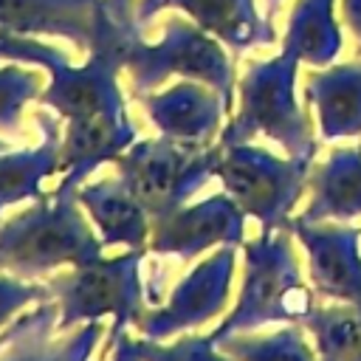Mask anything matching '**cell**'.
Segmentation results:
<instances>
[{
    "instance_id": "cell-8",
    "label": "cell",
    "mask_w": 361,
    "mask_h": 361,
    "mask_svg": "<svg viewBox=\"0 0 361 361\" xmlns=\"http://www.w3.org/2000/svg\"><path fill=\"white\" fill-rule=\"evenodd\" d=\"M361 214V144L338 147L313 175V197L302 220H350Z\"/></svg>"
},
{
    "instance_id": "cell-6",
    "label": "cell",
    "mask_w": 361,
    "mask_h": 361,
    "mask_svg": "<svg viewBox=\"0 0 361 361\" xmlns=\"http://www.w3.org/2000/svg\"><path fill=\"white\" fill-rule=\"evenodd\" d=\"M161 6H180L206 31H212L237 51L251 45H271L276 39L271 20H262L257 14L254 0H144L141 17L152 14Z\"/></svg>"
},
{
    "instance_id": "cell-12",
    "label": "cell",
    "mask_w": 361,
    "mask_h": 361,
    "mask_svg": "<svg viewBox=\"0 0 361 361\" xmlns=\"http://www.w3.org/2000/svg\"><path fill=\"white\" fill-rule=\"evenodd\" d=\"M341 17L344 25L350 28V34L358 42V54H361V0H341Z\"/></svg>"
},
{
    "instance_id": "cell-11",
    "label": "cell",
    "mask_w": 361,
    "mask_h": 361,
    "mask_svg": "<svg viewBox=\"0 0 361 361\" xmlns=\"http://www.w3.org/2000/svg\"><path fill=\"white\" fill-rule=\"evenodd\" d=\"M243 358L245 361H319L313 355V350L305 344L302 333L293 327H288L279 336H271L265 341L243 347Z\"/></svg>"
},
{
    "instance_id": "cell-2",
    "label": "cell",
    "mask_w": 361,
    "mask_h": 361,
    "mask_svg": "<svg viewBox=\"0 0 361 361\" xmlns=\"http://www.w3.org/2000/svg\"><path fill=\"white\" fill-rule=\"evenodd\" d=\"M313 310V293L302 282L299 265L285 237L262 240L251 248V274L243 296L240 324L276 319H305Z\"/></svg>"
},
{
    "instance_id": "cell-9",
    "label": "cell",
    "mask_w": 361,
    "mask_h": 361,
    "mask_svg": "<svg viewBox=\"0 0 361 361\" xmlns=\"http://www.w3.org/2000/svg\"><path fill=\"white\" fill-rule=\"evenodd\" d=\"M341 28L336 20V0H296L282 48L293 51L299 62L324 68L341 54Z\"/></svg>"
},
{
    "instance_id": "cell-1",
    "label": "cell",
    "mask_w": 361,
    "mask_h": 361,
    "mask_svg": "<svg viewBox=\"0 0 361 361\" xmlns=\"http://www.w3.org/2000/svg\"><path fill=\"white\" fill-rule=\"evenodd\" d=\"M296 68L299 56L288 48L274 59L251 62L243 79V110L231 135L265 133L296 158L316 152L310 118L296 99Z\"/></svg>"
},
{
    "instance_id": "cell-10",
    "label": "cell",
    "mask_w": 361,
    "mask_h": 361,
    "mask_svg": "<svg viewBox=\"0 0 361 361\" xmlns=\"http://www.w3.org/2000/svg\"><path fill=\"white\" fill-rule=\"evenodd\" d=\"M302 322L313 333L319 361H361V305L313 307Z\"/></svg>"
},
{
    "instance_id": "cell-4",
    "label": "cell",
    "mask_w": 361,
    "mask_h": 361,
    "mask_svg": "<svg viewBox=\"0 0 361 361\" xmlns=\"http://www.w3.org/2000/svg\"><path fill=\"white\" fill-rule=\"evenodd\" d=\"M296 237L307 251L316 290L336 302L361 305V228L344 223L296 220Z\"/></svg>"
},
{
    "instance_id": "cell-5",
    "label": "cell",
    "mask_w": 361,
    "mask_h": 361,
    "mask_svg": "<svg viewBox=\"0 0 361 361\" xmlns=\"http://www.w3.org/2000/svg\"><path fill=\"white\" fill-rule=\"evenodd\" d=\"M305 99L316 107L324 138L361 135V62L310 71L305 79Z\"/></svg>"
},
{
    "instance_id": "cell-3",
    "label": "cell",
    "mask_w": 361,
    "mask_h": 361,
    "mask_svg": "<svg viewBox=\"0 0 361 361\" xmlns=\"http://www.w3.org/2000/svg\"><path fill=\"white\" fill-rule=\"evenodd\" d=\"M310 161L313 155H293L290 161H279L262 149H237L228 158L223 175L237 200L262 223L274 226L302 195Z\"/></svg>"
},
{
    "instance_id": "cell-13",
    "label": "cell",
    "mask_w": 361,
    "mask_h": 361,
    "mask_svg": "<svg viewBox=\"0 0 361 361\" xmlns=\"http://www.w3.org/2000/svg\"><path fill=\"white\" fill-rule=\"evenodd\" d=\"M279 3H282V0H268V20L276 14V6H279Z\"/></svg>"
},
{
    "instance_id": "cell-7",
    "label": "cell",
    "mask_w": 361,
    "mask_h": 361,
    "mask_svg": "<svg viewBox=\"0 0 361 361\" xmlns=\"http://www.w3.org/2000/svg\"><path fill=\"white\" fill-rule=\"evenodd\" d=\"M99 0H0L3 31H48L73 39L96 37Z\"/></svg>"
}]
</instances>
